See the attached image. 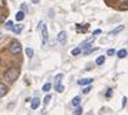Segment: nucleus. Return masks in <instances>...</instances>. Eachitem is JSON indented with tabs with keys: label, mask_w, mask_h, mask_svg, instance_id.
I'll return each instance as SVG.
<instances>
[{
	"label": "nucleus",
	"mask_w": 128,
	"mask_h": 115,
	"mask_svg": "<svg viewBox=\"0 0 128 115\" xmlns=\"http://www.w3.org/2000/svg\"><path fill=\"white\" fill-rule=\"evenodd\" d=\"M18 75H20V71H18V69L11 67V69H8L7 71H5L4 78L7 79V80H9V82H14L16 79L18 78Z\"/></svg>",
	"instance_id": "obj_1"
},
{
	"label": "nucleus",
	"mask_w": 128,
	"mask_h": 115,
	"mask_svg": "<svg viewBox=\"0 0 128 115\" xmlns=\"http://www.w3.org/2000/svg\"><path fill=\"white\" fill-rule=\"evenodd\" d=\"M21 50H22V47H21V44L18 43V41L11 43V45H9V52H11L12 54H18V53H21Z\"/></svg>",
	"instance_id": "obj_2"
},
{
	"label": "nucleus",
	"mask_w": 128,
	"mask_h": 115,
	"mask_svg": "<svg viewBox=\"0 0 128 115\" xmlns=\"http://www.w3.org/2000/svg\"><path fill=\"white\" fill-rule=\"evenodd\" d=\"M39 28L41 30V39H43V44H45L48 41V28H47V26L43 23V22H40V23H39Z\"/></svg>",
	"instance_id": "obj_3"
},
{
	"label": "nucleus",
	"mask_w": 128,
	"mask_h": 115,
	"mask_svg": "<svg viewBox=\"0 0 128 115\" xmlns=\"http://www.w3.org/2000/svg\"><path fill=\"white\" fill-rule=\"evenodd\" d=\"M39 105H40V98H38V97L33 98V101H31V109H33V110H36V109L39 107Z\"/></svg>",
	"instance_id": "obj_4"
},
{
	"label": "nucleus",
	"mask_w": 128,
	"mask_h": 115,
	"mask_svg": "<svg viewBox=\"0 0 128 115\" xmlns=\"http://www.w3.org/2000/svg\"><path fill=\"white\" fill-rule=\"evenodd\" d=\"M7 92H8L7 85H5L4 83H0V98H1V97H4V96L7 94Z\"/></svg>",
	"instance_id": "obj_5"
},
{
	"label": "nucleus",
	"mask_w": 128,
	"mask_h": 115,
	"mask_svg": "<svg viewBox=\"0 0 128 115\" xmlns=\"http://www.w3.org/2000/svg\"><path fill=\"white\" fill-rule=\"evenodd\" d=\"M92 82H93V79H91V78H88V79H79L78 84L79 85H89Z\"/></svg>",
	"instance_id": "obj_6"
},
{
	"label": "nucleus",
	"mask_w": 128,
	"mask_h": 115,
	"mask_svg": "<svg viewBox=\"0 0 128 115\" xmlns=\"http://www.w3.org/2000/svg\"><path fill=\"white\" fill-rule=\"evenodd\" d=\"M66 36H67V35H66V31H61V33L57 35V40H58L60 43H63V41L66 40Z\"/></svg>",
	"instance_id": "obj_7"
},
{
	"label": "nucleus",
	"mask_w": 128,
	"mask_h": 115,
	"mask_svg": "<svg viewBox=\"0 0 128 115\" xmlns=\"http://www.w3.org/2000/svg\"><path fill=\"white\" fill-rule=\"evenodd\" d=\"M124 30V25H120L119 27H117V28H114L113 31H110V35L113 36V35H117V34H119L120 31H123Z\"/></svg>",
	"instance_id": "obj_8"
},
{
	"label": "nucleus",
	"mask_w": 128,
	"mask_h": 115,
	"mask_svg": "<svg viewBox=\"0 0 128 115\" xmlns=\"http://www.w3.org/2000/svg\"><path fill=\"white\" fill-rule=\"evenodd\" d=\"M22 28H23V25H16V26H13V28H12V31H13L14 34H20L22 31Z\"/></svg>",
	"instance_id": "obj_9"
},
{
	"label": "nucleus",
	"mask_w": 128,
	"mask_h": 115,
	"mask_svg": "<svg viewBox=\"0 0 128 115\" xmlns=\"http://www.w3.org/2000/svg\"><path fill=\"white\" fill-rule=\"evenodd\" d=\"M23 18H25V12L23 11L17 12V14H16V20H17V21H22Z\"/></svg>",
	"instance_id": "obj_10"
},
{
	"label": "nucleus",
	"mask_w": 128,
	"mask_h": 115,
	"mask_svg": "<svg viewBox=\"0 0 128 115\" xmlns=\"http://www.w3.org/2000/svg\"><path fill=\"white\" fill-rule=\"evenodd\" d=\"M25 52H26L28 58H33V57H34V49H33V48H30V47L26 48V50H25Z\"/></svg>",
	"instance_id": "obj_11"
},
{
	"label": "nucleus",
	"mask_w": 128,
	"mask_h": 115,
	"mask_svg": "<svg viewBox=\"0 0 128 115\" xmlns=\"http://www.w3.org/2000/svg\"><path fill=\"white\" fill-rule=\"evenodd\" d=\"M71 104L74 105V106L78 107L79 105H80V97H78V96H76V97H74V98H72V101H71Z\"/></svg>",
	"instance_id": "obj_12"
},
{
	"label": "nucleus",
	"mask_w": 128,
	"mask_h": 115,
	"mask_svg": "<svg viewBox=\"0 0 128 115\" xmlns=\"http://www.w3.org/2000/svg\"><path fill=\"white\" fill-rule=\"evenodd\" d=\"M126 56H127V50H126V49L118 50V57H119V58H124Z\"/></svg>",
	"instance_id": "obj_13"
},
{
	"label": "nucleus",
	"mask_w": 128,
	"mask_h": 115,
	"mask_svg": "<svg viewBox=\"0 0 128 115\" xmlns=\"http://www.w3.org/2000/svg\"><path fill=\"white\" fill-rule=\"evenodd\" d=\"M104 62H105V56H100L96 60V65H102Z\"/></svg>",
	"instance_id": "obj_14"
},
{
	"label": "nucleus",
	"mask_w": 128,
	"mask_h": 115,
	"mask_svg": "<svg viewBox=\"0 0 128 115\" xmlns=\"http://www.w3.org/2000/svg\"><path fill=\"white\" fill-rule=\"evenodd\" d=\"M50 88H52V84H50V83H45V84L43 85V91H44V92L50 91Z\"/></svg>",
	"instance_id": "obj_15"
},
{
	"label": "nucleus",
	"mask_w": 128,
	"mask_h": 115,
	"mask_svg": "<svg viewBox=\"0 0 128 115\" xmlns=\"http://www.w3.org/2000/svg\"><path fill=\"white\" fill-rule=\"evenodd\" d=\"M80 53H82V49H80V48H75V49L71 50V54H72V56H78V54H80Z\"/></svg>",
	"instance_id": "obj_16"
},
{
	"label": "nucleus",
	"mask_w": 128,
	"mask_h": 115,
	"mask_svg": "<svg viewBox=\"0 0 128 115\" xmlns=\"http://www.w3.org/2000/svg\"><path fill=\"white\" fill-rule=\"evenodd\" d=\"M63 89H65V87H63L62 84H58V85H56V91L58 92V93H62V92H63Z\"/></svg>",
	"instance_id": "obj_17"
},
{
	"label": "nucleus",
	"mask_w": 128,
	"mask_h": 115,
	"mask_svg": "<svg viewBox=\"0 0 128 115\" xmlns=\"http://www.w3.org/2000/svg\"><path fill=\"white\" fill-rule=\"evenodd\" d=\"M74 114H75V115H82V114H83V109H82L80 106H78V107L75 109Z\"/></svg>",
	"instance_id": "obj_18"
},
{
	"label": "nucleus",
	"mask_w": 128,
	"mask_h": 115,
	"mask_svg": "<svg viewBox=\"0 0 128 115\" xmlns=\"http://www.w3.org/2000/svg\"><path fill=\"white\" fill-rule=\"evenodd\" d=\"M50 98H52V96H50V94H47L45 97H44V105H45V106H47L48 104H49Z\"/></svg>",
	"instance_id": "obj_19"
},
{
	"label": "nucleus",
	"mask_w": 128,
	"mask_h": 115,
	"mask_svg": "<svg viewBox=\"0 0 128 115\" xmlns=\"http://www.w3.org/2000/svg\"><path fill=\"white\" fill-rule=\"evenodd\" d=\"M62 78H63V75H62V74H58V75L56 76V85H58V84H60V82L62 80Z\"/></svg>",
	"instance_id": "obj_20"
},
{
	"label": "nucleus",
	"mask_w": 128,
	"mask_h": 115,
	"mask_svg": "<svg viewBox=\"0 0 128 115\" xmlns=\"http://www.w3.org/2000/svg\"><path fill=\"white\" fill-rule=\"evenodd\" d=\"M5 27H7V28H11V30H12V28H13V22H12V21H8L7 25H5Z\"/></svg>",
	"instance_id": "obj_21"
},
{
	"label": "nucleus",
	"mask_w": 128,
	"mask_h": 115,
	"mask_svg": "<svg viewBox=\"0 0 128 115\" xmlns=\"http://www.w3.org/2000/svg\"><path fill=\"white\" fill-rule=\"evenodd\" d=\"M91 89H92V87H91V85H88L87 88H84V89H83V93H85V94L89 93V92H91Z\"/></svg>",
	"instance_id": "obj_22"
},
{
	"label": "nucleus",
	"mask_w": 128,
	"mask_h": 115,
	"mask_svg": "<svg viewBox=\"0 0 128 115\" xmlns=\"http://www.w3.org/2000/svg\"><path fill=\"white\" fill-rule=\"evenodd\" d=\"M111 94H113V89H109V91L106 92V98H110Z\"/></svg>",
	"instance_id": "obj_23"
},
{
	"label": "nucleus",
	"mask_w": 128,
	"mask_h": 115,
	"mask_svg": "<svg viewBox=\"0 0 128 115\" xmlns=\"http://www.w3.org/2000/svg\"><path fill=\"white\" fill-rule=\"evenodd\" d=\"M100 34H101V30H95L93 31V38L97 36V35H100Z\"/></svg>",
	"instance_id": "obj_24"
},
{
	"label": "nucleus",
	"mask_w": 128,
	"mask_h": 115,
	"mask_svg": "<svg viewBox=\"0 0 128 115\" xmlns=\"http://www.w3.org/2000/svg\"><path fill=\"white\" fill-rule=\"evenodd\" d=\"M107 54H109V56H113V54H115V50L114 49H109L107 50Z\"/></svg>",
	"instance_id": "obj_25"
}]
</instances>
